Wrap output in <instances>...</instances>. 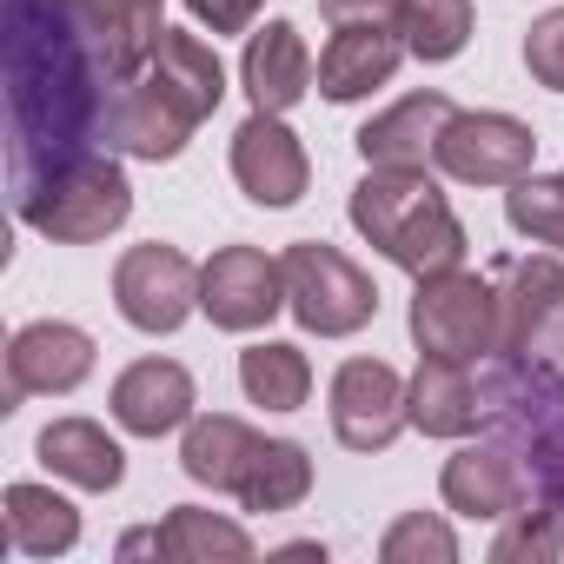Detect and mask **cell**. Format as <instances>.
Returning a JSON list of instances; mask_svg holds the SVG:
<instances>
[{"label":"cell","mask_w":564,"mask_h":564,"mask_svg":"<svg viewBox=\"0 0 564 564\" xmlns=\"http://www.w3.org/2000/svg\"><path fill=\"white\" fill-rule=\"evenodd\" d=\"M8 61V173L14 186L100 147L107 100L127 74L120 47L80 0H8L0 21Z\"/></svg>","instance_id":"obj_1"},{"label":"cell","mask_w":564,"mask_h":564,"mask_svg":"<svg viewBox=\"0 0 564 564\" xmlns=\"http://www.w3.org/2000/svg\"><path fill=\"white\" fill-rule=\"evenodd\" d=\"M352 226L412 279L452 272L465 259V226L425 166H366L352 186Z\"/></svg>","instance_id":"obj_2"},{"label":"cell","mask_w":564,"mask_h":564,"mask_svg":"<svg viewBox=\"0 0 564 564\" xmlns=\"http://www.w3.org/2000/svg\"><path fill=\"white\" fill-rule=\"evenodd\" d=\"M14 213L54 246H94V239L127 226L133 186H127V166L94 147V153H80L67 166H47V173L21 180L14 186Z\"/></svg>","instance_id":"obj_3"},{"label":"cell","mask_w":564,"mask_h":564,"mask_svg":"<svg viewBox=\"0 0 564 564\" xmlns=\"http://www.w3.org/2000/svg\"><path fill=\"white\" fill-rule=\"evenodd\" d=\"M279 265H286V313L319 333V339H352L359 326H372L379 313V286L326 239H300L279 252Z\"/></svg>","instance_id":"obj_4"},{"label":"cell","mask_w":564,"mask_h":564,"mask_svg":"<svg viewBox=\"0 0 564 564\" xmlns=\"http://www.w3.org/2000/svg\"><path fill=\"white\" fill-rule=\"evenodd\" d=\"M412 339H419V352L458 359V366L498 352V300H491V279H478L465 265L419 279V293H412Z\"/></svg>","instance_id":"obj_5"},{"label":"cell","mask_w":564,"mask_h":564,"mask_svg":"<svg viewBox=\"0 0 564 564\" xmlns=\"http://www.w3.org/2000/svg\"><path fill=\"white\" fill-rule=\"evenodd\" d=\"M113 306L133 333H180L199 306V265L180 246H133L113 265Z\"/></svg>","instance_id":"obj_6"},{"label":"cell","mask_w":564,"mask_h":564,"mask_svg":"<svg viewBox=\"0 0 564 564\" xmlns=\"http://www.w3.org/2000/svg\"><path fill=\"white\" fill-rule=\"evenodd\" d=\"M199 313L219 333H259L272 313H286V265L259 246H219L199 265Z\"/></svg>","instance_id":"obj_7"},{"label":"cell","mask_w":564,"mask_h":564,"mask_svg":"<svg viewBox=\"0 0 564 564\" xmlns=\"http://www.w3.org/2000/svg\"><path fill=\"white\" fill-rule=\"evenodd\" d=\"M412 425V386L386 359H346L333 372V438L346 452H386Z\"/></svg>","instance_id":"obj_8"},{"label":"cell","mask_w":564,"mask_h":564,"mask_svg":"<svg viewBox=\"0 0 564 564\" xmlns=\"http://www.w3.org/2000/svg\"><path fill=\"white\" fill-rule=\"evenodd\" d=\"M538 160V133L511 113H452L438 140V166L458 186H518Z\"/></svg>","instance_id":"obj_9"},{"label":"cell","mask_w":564,"mask_h":564,"mask_svg":"<svg viewBox=\"0 0 564 564\" xmlns=\"http://www.w3.org/2000/svg\"><path fill=\"white\" fill-rule=\"evenodd\" d=\"M193 113L153 80V74H133L113 87L107 100V120H100V140L107 153H127V160H180L186 140H193Z\"/></svg>","instance_id":"obj_10"},{"label":"cell","mask_w":564,"mask_h":564,"mask_svg":"<svg viewBox=\"0 0 564 564\" xmlns=\"http://www.w3.org/2000/svg\"><path fill=\"white\" fill-rule=\"evenodd\" d=\"M232 180H239V193L252 206H293L306 193V180H313L300 133L279 120V113H252L232 133Z\"/></svg>","instance_id":"obj_11"},{"label":"cell","mask_w":564,"mask_h":564,"mask_svg":"<svg viewBox=\"0 0 564 564\" xmlns=\"http://www.w3.org/2000/svg\"><path fill=\"white\" fill-rule=\"evenodd\" d=\"M87 372H94V339L67 319H34L8 346V405H21L34 392L41 399L74 392V386H87Z\"/></svg>","instance_id":"obj_12"},{"label":"cell","mask_w":564,"mask_h":564,"mask_svg":"<svg viewBox=\"0 0 564 564\" xmlns=\"http://www.w3.org/2000/svg\"><path fill=\"white\" fill-rule=\"evenodd\" d=\"M491 300H498V352H524L551 313L564 306V265L557 252H511L491 265Z\"/></svg>","instance_id":"obj_13"},{"label":"cell","mask_w":564,"mask_h":564,"mask_svg":"<svg viewBox=\"0 0 564 564\" xmlns=\"http://www.w3.org/2000/svg\"><path fill=\"white\" fill-rule=\"evenodd\" d=\"M239 80H246L252 113H293V107L313 94L319 67H313V47L300 41V28H293V21H265V28H252V34H246Z\"/></svg>","instance_id":"obj_14"},{"label":"cell","mask_w":564,"mask_h":564,"mask_svg":"<svg viewBox=\"0 0 564 564\" xmlns=\"http://www.w3.org/2000/svg\"><path fill=\"white\" fill-rule=\"evenodd\" d=\"M405 61V34L399 28H379V21H352V28H333L326 54H319V94L326 100H366L372 87H386Z\"/></svg>","instance_id":"obj_15"},{"label":"cell","mask_w":564,"mask_h":564,"mask_svg":"<svg viewBox=\"0 0 564 564\" xmlns=\"http://www.w3.org/2000/svg\"><path fill=\"white\" fill-rule=\"evenodd\" d=\"M452 100L445 94H405L399 107H386L379 120L359 127V160L366 166H438V140L452 127Z\"/></svg>","instance_id":"obj_16"},{"label":"cell","mask_w":564,"mask_h":564,"mask_svg":"<svg viewBox=\"0 0 564 564\" xmlns=\"http://www.w3.org/2000/svg\"><path fill=\"white\" fill-rule=\"evenodd\" d=\"M438 491H445V505H452L458 518H511V511L531 498L524 465H518L498 438H491V445H458V452L445 458Z\"/></svg>","instance_id":"obj_17"},{"label":"cell","mask_w":564,"mask_h":564,"mask_svg":"<svg viewBox=\"0 0 564 564\" xmlns=\"http://www.w3.org/2000/svg\"><path fill=\"white\" fill-rule=\"evenodd\" d=\"M113 419L120 432L133 438H160V432H180L193 419V372L173 366V359H140L113 379Z\"/></svg>","instance_id":"obj_18"},{"label":"cell","mask_w":564,"mask_h":564,"mask_svg":"<svg viewBox=\"0 0 564 564\" xmlns=\"http://www.w3.org/2000/svg\"><path fill=\"white\" fill-rule=\"evenodd\" d=\"M478 419H485V392L471 386V372L458 359L419 352V372H412V425L425 438H465V432H478Z\"/></svg>","instance_id":"obj_19"},{"label":"cell","mask_w":564,"mask_h":564,"mask_svg":"<svg viewBox=\"0 0 564 564\" xmlns=\"http://www.w3.org/2000/svg\"><path fill=\"white\" fill-rule=\"evenodd\" d=\"M34 452H41V465H47L54 478L80 485V491H113V485L127 478V452H120V445L107 438V425H94V419H54Z\"/></svg>","instance_id":"obj_20"},{"label":"cell","mask_w":564,"mask_h":564,"mask_svg":"<svg viewBox=\"0 0 564 564\" xmlns=\"http://www.w3.org/2000/svg\"><path fill=\"white\" fill-rule=\"evenodd\" d=\"M147 74L193 113V120H206V113H219V100H226V67H219V54L199 41V34H180V28H160V41H153V61H147Z\"/></svg>","instance_id":"obj_21"},{"label":"cell","mask_w":564,"mask_h":564,"mask_svg":"<svg viewBox=\"0 0 564 564\" xmlns=\"http://www.w3.org/2000/svg\"><path fill=\"white\" fill-rule=\"evenodd\" d=\"M259 452V432L232 412H206V419H186V438H180V471L193 485H213V491H239L246 478V458Z\"/></svg>","instance_id":"obj_22"},{"label":"cell","mask_w":564,"mask_h":564,"mask_svg":"<svg viewBox=\"0 0 564 564\" xmlns=\"http://www.w3.org/2000/svg\"><path fill=\"white\" fill-rule=\"evenodd\" d=\"M8 544L21 557H61L80 544V511L47 485H8Z\"/></svg>","instance_id":"obj_23"},{"label":"cell","mask_w":564,"mask_h":564,"mask_svg":"<svg viewBox=\"0 0 564 564\" xmlns=\"http://www.w3.org/2000/svg\"><path fill=\"white\" fill-rule=\"evenodd\" d=\"M306 491H313L306 445H293V438H259V452L246 458V478H239L232 498L246 511H293V505H306Z\"/></svg>","instance_id":"obj_24"},{"label":"cell","mask_w":564,"mask_h":564,"mask_svg":"<svg viewBox=\"0 0 564 564\" xmlns=\"http://www.w3.org/2000/svg\"><path fill=\"white\" fill-rule=\"evenodd\" d=\"M239 386H246V399L265 405V412H300V405L313 399V366H306V352L286 346V339H259V346L239 352Z\"/></svg>","instance_id":"obj_25"},{"label":"cell","mask_w":564,"mask_h":564,"mask_svg":"<svg viewBox=\"0 0 564 564\" xmlns=\"http://www.w3.org/2000/svg\"><path fill=\"white\" fill-rule=\"evenodd\" d=\"M153 551L173 557V564H213V557H252V538L219 518V511H199V505H173L166 524L153 531Z\"/></svg>","instance_id":"obj_26"},{"label":"cell","mask_w":564,"mask_h":564,"mask_svg":"<svg viewBox=\"0 0 564 564\" xmlns=\"http://www.w3.org/2000/svg\"><path fill=\"white\" fill-rule=\"evenodd\" d=\"M399 34L412 61H458L471 41V0H405Z\"/></svg>","instance_id":"obj_27"},{"label":"cell","mask_w":564,"mask_h":564,"mask_svg":"<svg viewBox=\"0 0 564 564\" xmlns=\"http://www.w3.org/2000/svg\"><path fill=\"white\" fill-rule=\"evenodd\" d=\"M505 219L524 239L564 252V173H524L518 186H505Z\"/></svg>","instance_id":"obj_28"},{"label":"cell","mask_w":564,"mask_h":564,"mask_svg":"<svg viewBox=\"0 0 564 564\" xmlns=\"http://www.w3.org/2000/svg\"><path fill=\"white\" fill-rule=\"evenodd\" d=\"M557 551H564V511H557V505H538V498H524V505L505 518V531L491 538V557H498V564L557 557Z\"/></svg>","instance_id":"obj_29"},{"label":"cell","mask_w":564,"mask_h":564,"mask_svg":"<svg viewBox=\"0 0 564 564\" xmlns=\"http://www.w3.org/2000/svg\"><path fill=\"white\" fill-rule=\"evenodd\" d=\"M379 557H386V564H452V557H458V538H452L445 518L405 511V518L379 538Z\"/></svg>","instance_id":"obj_30"},{"label":"cell","mask_w":564,"mask_h":564,"mask_svg":"<svg viewBox=\"0 0 564 564\" xmlns=\"http://www.w3.org/2000/svg\"><path fill=\"white\" fill-rule=\"evenodd\" d=\"M524 67H531L538 87L564 94V8H551V14L531 21V34H524Z\"/></svg>","instance_id":"obj_31"},{"label":"cell","mask_w":564,"mask_h":564,"mask_svg":"<svg viewBox=\"0 0 564 564\" xmlns=\"http://www.w3.org/2000/svg\"><path fill=\"white\" fill-rule=\"evenodd\" d=\"M186 14L213 34H252L259 21V0H186Z\"/></svg>","instance_id":"obj_32"},{"label":"cell","mask_w":564,"mask_h":564,"mask_svg":"<svg viewBox=\"0 0 564 564\" xmlns=\"http://www.w3.org/2000/svg\"><path fill=\"white\" fill-rule=\"evenodd\" d=\"M319 14L333 28H352V21H379V28H399L405 0H319Z\"/></svg>","instance_id":"obj_33"}]
</instances>
